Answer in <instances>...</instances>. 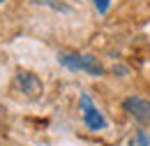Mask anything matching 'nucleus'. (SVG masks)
<instances>
[{
    "label": "nucleus",
    "instance_id": "2",
    "mask_svg": "<svg viewBox=\"0 0 150 146\" xmlns=\"http://www.w3.org/2000/svg\"><path fill=\"white\" fill-rule=\"evenodd\" d=\"M81 111H83V123H86V128L97 132V130H104L106 128V121H104V116H102V111L97 109L93 104V100H90V95H81Z\"/></svg>",
    "mask_w": 150,
    "mask_h": 146
},
{
    "label": "nucleus",
    "instance_id": "5",
    "mask_svg": "<svg viewBox=\"0 0 150 146\" xmlns=\"http://www.w3.org/2000/svg\"><path fill=\"white\" fill-rule=\"evenodd\" d=\"M148 144H150V137L143 130H136L134 137H132V142H129V146H148Z\"/></svg>",
    "mask_w": 150,
    "mask_h": 146
},
{
    "label": "nucleus",
    "instance_id": "4",
    "mask_svg": "<svg viewBox=\"0 0 150 146\" xmlns=\"http://www.w3.org/2000/svg\"><path fill=\"white\" fill-rule=\"evenodd\" d=\"M16 84H19L21 91L25 93V95H30V97H37L39 93H42V81L33 72H19Z\"/></svg>",
    "mask_w": 150,
    "mask_h": 146
},
{
    "label": "nucleus",
    "instance_id": "3",
    "mask_svg": "<svg viewBox=\"0 0 150 146\" xmlns=\"http://www.w3.org/2000/svg\"><path fill=\"white\" fill-rule=\"evenodd\" d=\"M122 109L129 114L132 118H136L139 123L150 125V102L139 97V95H129L125 102H122Z\"/></svg>",
    "mask_w": 150,
    "mask_h": 146
},
{
    "label": "nucleus",
    "instance_id": "1",
    "mask_svg": "<svg viewBox=\"0 0 150 146\" xmlns=\"http://www.w3.org/2000/svg\"><path fill=\"white\" fill-rule=\"evenodd\" d=\"M58 63L74 70V72H88L93 77H102L104 74V67L102 63L95 58V56H88V54H60L58 56Z\"/></svg>",
    "mask_w": 150,
    "mask_h": 146
},
{
    "label": "nucleus",
    "instance_id": "7",
    "mask_svg": "<svg viewBox=\"0 0 150 146\" xmlns=\"http://www.w3.org/2000/svg\"><path fill=\"white\" fill-rule=\"evenodd\" d=\"M0 2H5V0H0Z\"/></svg>",
    "mask_w": 150,
    "mask_h": 146
},
{
    "label": "nucleus",
    "instance_id": "6",
    "mask_svg": "<svg viewBox=\"0 0 150 146\" xmlns=\"http://www.w3.org/2000/svg\"><path fill=\"white\" fill-rule=\"evenodd\" d=\"M109 2H111V0H95V9H97L99 14H104V12L109 9Z\"/></svg>",
    "mask_w": 150,
    "mask_h": 146
}]
</instances>
